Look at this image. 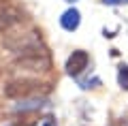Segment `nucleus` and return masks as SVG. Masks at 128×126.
<instances>
[{
    "label": "nucleus",
    "mask_w": 128,
    "mask_h": 126,
    "mask_svg": "<svg viewBox=\"0 0 128 126\" xmlns=\"http://www.w3.org/2000/svg\"><path fill=\"white\" fill-rule=\"evenodd\" d=\"M15 68H22V71H34V73H45L51 66L49 54L43 45L30 47V49H24L17 54V58L13 60Z\"/></svg>",
    "instance_id": "nucleus-1"
},
{
    "label": "nucleus",
    "mask_w": 128,
    "mask_h": 126,
    "mask_svg": "<svg viewBox=\"0 0 128 126\" xmlns=\"http://www.w3.org/2000/svg\"><path fill=\"white\" fill-rule=\"evenodd\" d=\"M51 88L47 83H38V81H32V79H17V81H11L9 86H4V96L9 98H32V96H38V94H47Z\"/></svg>",
    "instance_id": "nucleus-2"
},
{
    "label": "nucleus",
    "mask_w": 128,
    "mask_h": 126,
    "mask_svg": "<svg viewBox=\"0 0 128 126\" xmlns=\"http://www.w3.org/2000/svg\"><path fill=\"white\" fill-rule=\"evenodd\" d=\"M36 45H41V34H38L36 30L11 32L4 39V47L11 49V51H15V54H19V51H24V49H30V47H36Z\"/></svg>",
    "instance_id": "nucleus-3"
},
{
    "label": "nucleus",
    "mask_w": 128,
    "mask_h": 126,
    "mask_svg": "<svg viewBox=\"0 0 128 126\" xmlns=\"http://www.w3.org/2000/svg\"><path fill=\"white\" fill-rule=\"evenodd\" d=\"M88 62H90L88 51H83V49L73 51V54L68 56V60H66V73H68L70 77H79L88 68Z\"/></svg>",
    "instance_id": "nucleus-4"
},
{
    "label": "nucleus",
    "mask_w": 128,
    "mask_h": 126,
    "mask_svg": "<svg viewBox=\"0 0 128 126\" xmlns=\"http://www.w3.org/2000/svg\"><path fill=\"white\" fill-rule=\"evenodd\" d=\"M22 13H19L17 9H13V7H6V9L0 11V32L9 30V28H13L15 24L22 22Z\"/></svg>",
    "instance_id": "nucleus-5"
},
{
    "label": "nucleus",
    "mask_w": 128,
    "mask_h": 126,
    "mask_svg": "<svg viewBox=\"0 0 128 126\" xmlns=\"http://www.w3.org/2000/svg\"><path fill=\"white\" fill-rule=\"evenodd\" d=\"M79 22H81V13H79L77 9H68L62 17H60L62 28H64V30H68V32L77 30V28H79Z\"/></svg>",
    "instance_id": "nucleus-6"
},
{
    "label": "nucleus",
    "mask_w": 128,
    "mask_h": 126,
    "mask_svg": "<svg viewBox=\"0 0 128 126\" xmlns=\"http://www.w3.org/2000/svg\"><path fill=\"white\" fill-rule=\"evenodd\" d=\"M47 105L45 98H38V96H32V98H24L22 103L15 107V111L17 113H26V111H38V109H43Z\"/></svg>",
    "instance_id": "nucleus-7"
},
{
    "label": "nucleus",
    "mask_w": 128,
    "mask_h": 126,
    "mask_svg": "<svg viewBox=\"0 0 128 126\" xmlns=\"http://www.w3.org/2000/svg\"><path fill=\"white\" fill-rule=\"evenodd\" d=\"M118 83H120L122 90H128V66L126 64H122L118 68Z\"/></svg>",
    "instance_id": "nucleus-8"
},
{
    "label": "nucleus",
    "mask_w": 128,
    "mask_h": 126,
    "mask_svg": "<svg viewBox=\"0 0 128 126\" xmlns=\"http://www.w3.org/2000/svg\"><path fill=\"white\" fill-rule=\"evenodd\" d=\"M105 5H128V0H102Z\"/></svg>",
    "instance_id": "nucleus-9"
},
{
    "label": "nucleus",
    "mask_w": 128,
    "mask_h": 126,
    "mask_svg": "<svg viewBox=\"0 0 128 126\" xmlns=\"http://www.w3.org/2000/svg\"><path fill=\"white\" fill-rule=\"evenodd\" d=\"M43 126H56V120L54 117H45L43 120Z\"/></svg>",
    "instance_id": "nucleus-10"
},
{
    "label": "nucleus",
    "mask_w": 128,
    "mask_h": 126,
    "mask_svg": "<svg viewBox=\"0 0 128 126\" xmlns=\"http://www.w3.org/2000/svg\"><path fill=\"white\" fill-rule=\"evenodd\" d=\"M66 2H75V0H66Z\"/></svg>",
    "instance_id": "nucleus-11"
}]
</instances>
